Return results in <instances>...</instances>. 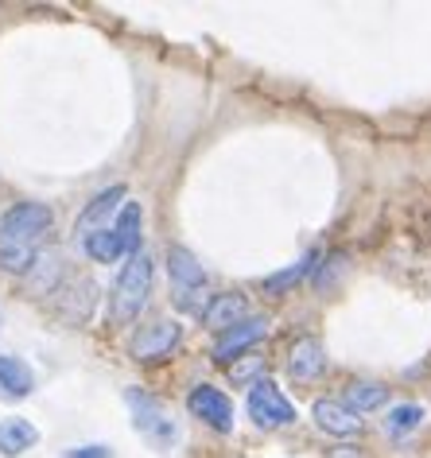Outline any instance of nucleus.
Returning <instances> with one entry per match:
<instances>
[{
  "instance_id": "1",
  "label": "nucleus",
  "mask_w": 431,
  "mask_h": 458,
  "mask_svg": "<svg viewBox=\"0 0 431 458\" xmlns=\"http://www.w3.org/2000/svg\"><path fill=\"white\" fill-rule=\"evenodd\" d=\"M55 225L51 206L43 202H20L0 217V268L20 276V272L36 268L39 249L47 245Z\"/></svg>"
},
{
  "instance_id": "2",
  "label": "nucleus",
  "mask_w": 431,
  "mask_h": 458,
  "mask_svg": "<svg viewBox=\"0 0 431 458\" xmlns=\"http://www.w3.org/2000/svg\"><path fill=\"white\" fill-rule=\"evenodd\" d=\"M148 292H152V257L136 253L117 272V284H113V295H109V323L113 327L132 323L144 311V303H148Z\"/></svg>"
},
{
  "instance_id": "3",
  "label": "nucleus",
  "mask_w": 431,
  "mask_h": 458,
  "mask_svg": "<svg viewBox=\"0 0 431 458\" xmlns=\"http://www.w3.org/2000/svg\"><path fill=\"white\" fill-rule=\"evenodd\" d=\"M167 276H172V300L179 311L202 318V311L210 303V288H207V272H202L195 253H187L183 245L167 249Z\"/></svg>"
},
{
  "instance_id": "4",
  "label": "nucleus",
  "mask_w": 431,
  "mask_h": 458,
  "mask_svg": "<svg viewBox=\"0 0 431 458\" xmlns=\"http://www.w3.org/2000/svg\"><path fill=\"white\" fill-rule=\"evenodd\" d=\"M124 404H129V411H132L136 431H140L152 446H160L164 451V446L175 443V423H172L167 408L156 396H148L144 388H129V393H124Z\"/></svg>"
},
{
  "instance_id": "5",
  "label": "nucleus",
  "mask_w": 431,
  "mask_h": 458,
  "mask_svg": "<svg viewBox=\"0 0 431 458\" xmlns=\"http://www.w3.org/2000/svg\"><path fill=\"white\" fill-rule=\"evenodd\" d=\"M249 416H253V423L257 428H265V431H272V428H288L292 420H296V408H292V400L280 393L272 381H253L249 385Z\"/></svg>"
},
{
  "instance_id": "6",
  "label": "nucleus",
  "mask_w": 431,
  "mask_h": 458,
  "mask_svg": "<svg viewBox=\"0 0 431 458\" xmlns=\"http://www.w3.org/2000/svg\"><path fill=\"white\" fill-rule=\"evenodd\" d=\"M179 323H172V318H160V323H152V327H140L136 330V338H132V358L136 361H160L167 358L175 346H179Z\"/></svg>"
},
{
  "instance_id": "7",
  "label": "nucleus",
  "mask_w": 431,
  "mask_h": 458,
  "mask_svg": "<svg viewBox=\"0 0 431 458\" xmlns=\"http://www.w3.org/2000/svg\"><path fill=\"white\" fill-rule=\"evenodd\" d=\"M190 411L207 423V428L214 431H233V404H230V396L222 393V388H214V385H199L195 393H190Z\"/></svg>"
},
{
  "instance_id": "8",
  "label": "nucleus",
  "mask_w": 431,
  "mask_h": 458,
  "mask_svg": "<svg viewBox=\"0 0 431 458\" xmlns=\"http://www.w3.org/2000/svg\"><path fill=\"white\" fill-rule=\"evenodd\" d=\"M268 335V318L265 315H249L245 323L230 327L225 335H218V346H214V361H233L241 358L249 346H257L260 338Z\"/></svg>"
},
{
  "instance_id": "9",
  "label": "nucleus",
  "mask_w": 431,
  "mask_h": 458,
  "mask_svg": "<svg viewBox=\"0 0 431 458\" xmlns=\"http://www.w3.org/2000/svg\"><path fill=\"white\" fill-rule=\"evenodd\" d=\"M245 318H249V300H245V295L222 292V295H210L207 311H202V327H210V330H218V335H225L230 327L245 323Z\"/></svg>"
},
{
  "instance_id": "10",
  "label": "nucleus",
  "mask_w": 431,
  "mask_h": 458,
  "mask_svg": "<svg viewBox=\"0 0 431 458\" xmlns=\"http://www.w3.org/2000/svg\"><path fill=\"white\" fill-rule=\"evenodd\" d=\"M311 416H315V423H319L326 435H338V439H354V435L361 431L358 411H350L342 400H315Z\"/></svg>"
},
{
  "instance_id": "11",
  "label": "nucleus",
  "mask_w": 431,
  "mask_h": 458,
  "mask_svg": "<svg viewBox=\"0 0 431 458\" xmlns=\"http://www.w3.org/2000/svg\"><path fill=\"white\" fill-rule=\"evenodd\" d=\"M36 388V373L28 369L13 353H0V396L4 400H24Z\"/></svg>"
},
{
  "instance_id": "12",
  "label": "nucleus",
  "mask_w": 431,
  "mask_h": 458,
  "mask_svg": "<svg viewBox=\"0 0 431 458\" xmlns=\"http://www.w3.org/2000/svg\"><path fill=\"white\" fill-rule=\"evenodd\" d=\"M326 369V358H323V346L315 338H300L296 346L288 353V373L296 377V381H315Z\"/></svg>"
},
{
  "instance_id": "13",
  "label": "nucleus",
  "mask_w": 431,
  "mask_h": 458,
  "mask_svg": "<svg viewBox=\"0 0 431 458\" xmlns=\"http://www.w3.org/2000/svg\"><path fill=\"white\" fill-rule=\"evenodd\" d=\"M36 443H39V431L31 428L28 420H20V416L0 420V454H4V458H20L24 451H31Z\"/></svg>"
},
{
  "instance_id": "14",
  "label": "nucleus",
  "mask_w": 431,
  "mask_h": 458,
  "mask_svg": "<svg viewBox=\"0 0 431 458\" xmlns=\"http://www.w3.org/2000/svg\"><path fill=\"white\" fill-rule=\"evenodd\" d=\"M121 202H124V187H109V191H101L97 199L89 202L82 214H78V233H82V237H86V233H97L101 222H106V217H109L113 210H117Z\"/></svg>"
},
{
  "instance_id": "15",
  "label": "nucleus",
  "mask_w": 431,
  "mask_h": 458,
  "mask_svg": "<svg viewBox=\"0 0 431 458\" xmlns=\"http://www.w3.org/2000/svg\"><path fill=\"white\" fill-rule=\"evenodd\" d=\"M113 233H117V242H121L124 260L140 253V237H144V233H140V206H136V202L124 206V210H121V222L113 225Z\"/></svg>"
},
{
  "instance_id": "16",
  "label": "nucleus",
  "mask_w": 431,
  "mask_h": 458,
  "mask_svg": "<svg viewBox=\"0 0 431 458\" xmlns=\"http://www.w3.org/2000/svg\"><path fill=\"white\" fill-rule=\"evenodd\" d=\"M385 400H389V388L377 385V381H354L346 388V408L350 411H373V408H381Z\"/></svg>"
},
{
  "instance_id": "17",
  "label": "nucleus",
  "mask_w": 431,
  "mask_h": 458,
  "mask_svg": "<svg viewBox=\"0 0 431 458\" xmlns=\"http://www.w3.org/2000/svg\"><path fill=\"white\" fill-rule=\"evenodd\" d=\"M82 249H86V257L97 260V265H113V260H124L121 242H117V233H113V229H97V233H86V237H82Z\"/></svg>"
},
{
  "instance_id": "18",
  "label": "nucleus",
  "mask_w": 431,
  "mask_h": 458,
  "mask_svg": "<svg viewBox=\"0 0 431 458\" xmlns=\"http://www.w3.org/2000/svg\"><path fill=\"white\" fill-rule=\"evenodd\" d=\"M419 423H424V408L419 404H401L389 411V420H385V431L393 435V439H401V435H412Z\"/></svg>"
},
{
  "instance_id": "19",
  "label": "nucleus",
  "mask_w": 431,
  "mask_h": 458,
  "mask_svg": "<svg viewBox=\"0 0 431 458\" xmlns=\"http://www.w3.org/2000/svg\"><path fill=\"white\" fill-rule=\"evenodd\" d=\"M315 260H319V257L311 253V257H303L296 268H288V272H276V276H268V280H265V292H283V288H292V284L303 280V276H308V272L315 268Z\"/></svg>"
},
{
  "instance_id": "20",
  "label": "nucleus",
  "mask_w": 431,
  "mask_h": 458,
  "mask_svg": "<svg viewBox=\"0 0 431 458\" xmlns=\"http://www.w3.org/2000/svg\"><path fill=\"white\" fill-rule=\"evenodd\" d=\"M257 369H260V358H249V353H245V361H241V365H233L230 377H233V381H249V377H253Z\"/></svg>"
},
{
  "instance_id": "21",
  "label": "nucleus",
  "mask_w": 431,
  "mask_h": 458,
  "mask_svg": "<svg viewBox=\"0 0 431 458\" xmlns=\"http://www.w3.org/2000/svg\"><path fill=\"white\" fill-rule=\"evenodd\" d=\"M66 458H113L109 446H74V451H66Z\"/></svg>"
}]
</instances>
